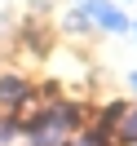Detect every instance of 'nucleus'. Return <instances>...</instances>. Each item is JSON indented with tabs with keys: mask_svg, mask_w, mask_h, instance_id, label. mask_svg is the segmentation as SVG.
<instances>
[{
	"mask_svg": "<svg viewBox=\"0 0 137 146\" xmlns=\"http://www.w3.org/2000/svg\"><path fill=\"white\" fill-rule=\"evenodd\" d=\"M71 146H102V142H97V137H75Z\"/></svg>",
	"mask_w": 137,
	"mask_h": 146,
	"instance_id": "20e7f679",
	"label": "nucleus"
},
{
	"mask_svg": "<svg viewBox=\"0 0 137 146\" xmlns=\"http://www.w3.org/2000/svg\"><path fill=\"white\" fill-rule=\"evenodd\" d=\"M22 93H27V84H22V80H0V98H5V102H18Z\"/></svg>",
	"mask_w": 137,
	"mask_h": 146,
	"instance_id": "f03ea898",
	"label": "nucleus"
},
{
	"mask_svg": "<svg viewBox=\"0 0 137 146\" xmlns=\"http://www.w3.org/2000/svg\"><path fill=\"white\" fill-rule=\"evenodd\" d=\"M119 133H124V137H133V142H137V115H124V124H119Z\"/></svg>",
	"mask_w": 137,
	"mask_h": 146,
	"instance_id": "7ed1b4c3",
	"label": "nucleus"
},
{
	"mask_svg": "<svg viewBox=\"0 0 137 146\" xmlns=\"http://www.w3.org/2000/svg\"><path fill=\"white\" fill-rule=\"evenodd\" d=\"M133 89H137V75H133Z\"/></svg>",
	"mask_w": 137,
	"mask_h": 146,
	"instance_id": "39448f33",
	"label": "nucleus"
},
{
	"mask_svg": "<svg viewBox=\"0 0 137 146\" xmlns=\"http://www.w3.org/2000/svg\"><path fill=\"white\" fill-rule=\"evenodd\" d=\"M84 13H89L97 27H106V31H128V18H124V13H115L106 0H84Z\"/></svg>",
	"mask_w": 137,
	"mask_h": 146,
	"instance_id": "f257e3e1",
	"label": "nucleus"
}]
</instances>
